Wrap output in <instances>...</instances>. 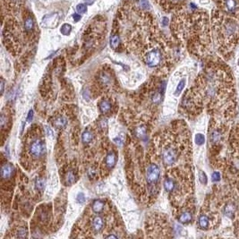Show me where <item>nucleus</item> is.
Segmentation results:
<instances>
[{"label": "nucleus", "instance_id": "obj_37", "mask_svg": "<svg viewBox=\"0 0 239 239\" xmlns=\"http://www.w3.org/2000/svg\"><path fill=\"white\" fill-rule=\"evenodd\" d=\"M73 18H74L75 22H79V20L81 19V15L79 14H73Z\"/></svg>", "mask_w": 239, "mask_h": 239}, {"label": "nucleus", "instance_id": "obj_7", "mask_svg": "<svg viewBox=\"0 0 239 239\" xmlns=\"http://www.w3.org/2000/svg\"><path fill=\"white\" fill-rule=\"evenodd\" d=\"M236 210V204L234 203H227L225 204V206L223 208V213H224V215L227 216L228 218H233Z\"/></svg>", "mask_w": 239, "mask_h": 239}, {"label": "nucleus", "instance_id": "obj_41", "mask_svg": "<svg viewBox=\"0 0 239 239\" xmlns=\"http://www.w3.org/2000/svg\"><path fill=\"white\" fill-rule=\"evenodd\" d=\"M46 130H47V134H48V136H52L53 137V132H52V130L51 129H49L48 127H46Z\"/></svg>", "mask_w": 239, "mask_h": 239}, {"label": "nucleus", "instance_id": "obj_23", "mask_svg": "<svg viewBox=\"0 0 239 239\" xmlns=\"http://www.w3.org/2000/svg\"><path fill=\"white\" fill-rule=\"evenodd\" d=\"M65 181H66L67 185H71V184H73V183L75 182V175L74 174L73 171H69V172L66 174Z\"/></svg>", "mask_w": 239, "mask_h": 239}, {"label": "nucleus", "instance_id": "obj_10", "mask_svg": "<svg viewBox=\"0 0 239 239\" xmlns=\"http://www.w3.org/2000/svg\"><path fill=\"white\" fill-rule=\"evenodd\" d=\"M104 227V221L102 218L100 217H95L92 220V227L95 232H99Z\"/></svg>", "mask_w": 239, "mask_h": 239}, {"label": "nucleus", "instance_id": "obj_2", "mask_svg": "<svg viewBox=\"0 0 239 239\" xmlns=\"http://www.w3.org/2000/svg\"><path fill=\"white\" fill-rule=\"evenodd\" d=\"M162 55L158 48H153L152 50L148 51L144 56V61L149 66L154 67L161 62Z\"/></svg>", "mask_w": 239, "mask_h": 239}, {"label": "nucleus", "instance_id": "obj_9", "mask_svg": "<svg viewBox=\"0 0 239 239\" xmlns=\"http://www.w3.org/2000/svg\"><path fill=\"white\" fill-rule=\"evenodd\" d=\"M14 172V167L11 164H6L1 169V175L3 178H9Z\"/></svg>", "mask_w": 239, "mask_h": 239}, {"label": "nucleus", "instance_id": "obj_29", "mask_svg": "<svg viewBox=\"0 0 239 239\" xmlns=\"http://www.w3.org/2000/svg\"><path fill=\"white\" fill-rule=\"evenodd\" d=\"M45 186H46V183H45V180L42 179V178H40L38 180L36 181V187L39 189V190H43L45 188Z\"/></svg>", "mask_w": 239, "mask_h": 239}, {"label": "nucleus", "instance_id": "obj_36", "mask_svg": "<svg viewBox=\"0 0 239 239\" xmlns=\"http://www.w3.org/2000/svg\"><path fill=\"white\" fill-rule=\"evenodd\" d=\"M33 115H34V113H33V110L32 109H31L29 111V113H28V115H27V122H31V120H32V118H33Z\"/></svg>", "mask_w": 239, "mask_h": 239}, {"label": "nucleus", "instance_id": "obj_3", "mask_svg": "<svg viewBox=\"0 0 239 239\" xmlns=\"http://www.w3.org/2000/svg\"><path fill=\"white\" fill-rule=\"evenodd\" d=\"M238 30V25L235 21L228 20L226 23H224L223 29H222V35L226 39H231L237 33Z\"/></svg>", "mask_w": 239, "mask_h": 239}, {"label": "nucleus", "instance_id": "obj_31", "mask_svg": "<svg viewBox=\"0 0 239 239\" xmlns=\"http://www.w3.org/2000/svg\"><path fill=\"white\" fill-rule=\"evenodd\" d=\"M211 178H212L213 182H219V181H220L221 176H220V174L219 172H214L211 175Z\"/></svg>", "mask_w": 239, "mask_h": 239}, {"label": "nucleus", "instance_id": "obj_22", "mask_svg": "<svg viewBox=\"0 0 239 239\" xmlns=\"http://www.w3.org/2000/svg\"><path fill=\"white\" fill-rule=\"evenodd\" d=\"M82 142H83L84 143H89V142H91L92 140V134L91 132H89V131H85V132L82 134Z\"/></svg>", "mask_w": 239, "mask_h": 239}, {"label": "nucleus", "instance_id": "obj_38", "mask_svg": "<svg viewBox=\"0 0 239 239\" xmlns=\"http://www.w3.org/2000/svg\"><path fill=\"white\" fill-rule=\"evenodd\" d=\"M114 142H115V143H117L118 146L122 145V140H121L120 138H115V139H114Z\"/></svg>", "mask_w": 239, "mask_h": 239}, {"label": "nucleus", "instance_id": "obj_44", "mask_svg": "<svg viewBox=\"0 0 239 239\" xmlns=\"http://www.w3.org/2000/svg\"><path fill=\"white\" fill-rule=\"evenodd\" d=\"M237 64H238V65H239V59H238V62H237Z\"/></svg>", "mask_w": 239, "mask_h": 239}, {"label": "nucleus", "instance_id": "obj_1", "mask_svg": "<svg viewBox=\"0 0 239 239\" xmlns=\"http://www.w3.org/2000/svg\"><path fill=\"white\" fill-rule=\"evenodd\" d=\"M178 157L179 152L175 146H167L162 151V160L167 166H171L175 163Z\"/></svg>", "mask_w": 239, "mask_h": 239}, {"label": "nucleus", "instance_id": "obj_11", "mask_svg": "<svg viewBox=\"0 0 239 239\" xmlns=\"http://www.w3.org/2000/svg\"><path fill=\"white\" fill-rule=\"evenodd\" d=\"M224 7L228 13H233L237 7L236 0H224Z\"/></svg>", "mask_w": 239, "mask_h": 239}, {"label": "nucleus", "instance_id": "obj_20", "mask_svg": "<svg viewBox=\"0 0 239 239\" xmlns=\"http://www.w3.org/2000/svg\"><path fill=\"white\" fill-rule=\"evenodd\" d=\"M120 43V38L117 34H113L110 37V46L112 48H117Z\"/></svg>", "mask_w": 239, "mask_h": 239}, {"label": "nucleus", "instance_id": "obj_8", "mask_svg": "<svg viewBox=\"0 0 239 239\" xmlns=\"http://www.w3.org/2000/svg\"><path fill=\"white\" fill-rule=\"evenodd\" d=\"M222 137H223V134H222V131L220 129H214V130H212V132L210 133V142H211L212 143H214V144L219 143V142L222 140Z\"/></svg>", "mask_w": 239, "mask_h": 239}, {"label": "nucleus", "instance_id": "obj_26", "mask_svg": "<svg viewBox=\"0 0 239 239\" xmlns=\"http://www.w3.org/2000/svg\"><path fill=\"white\" fill-rule=\"evenodd\" d=\"M76 11L79 14H83L87 11V6H85L84 4H79L76 7Z\"/></svg>", "mask_w": 239, "mask_h": 239}, {"label": "nucleus", "instance_id": "obj_24", "mask_svg": "<svg viewBox=\"0 0 239 239\" xmlns=\"http://www.w3.org/2000/svg\"><path fill=\"white\" fill-rule=\"evenodd\" d=\"M61 33L63 34V35H69L71 32V31H72V26H71L70 24H64L62 27H61Z\"/></svg>", "mask_w": 239, "mask_h": 239}, {"label": "nucleus", "instance_id": "obj_15", "mask_svg": "<svg viewBox=\"0 0 239 239\" xmlns=\"http://www.w3.org/2000/svg\"><path fill=\"white\" fill-rule=\"evenodd\" d=\"M106 165L109 168V169H112L115 165H116V162H117V158H116V155L115 153L113 152H110L107 155L106 157Z\"/></svg>", "mask_w": 239, "mask_h": 239}, {"label": "nucleus", "instance_id": "obj_17", "mask_svg": "<svg viewBox=\"0 0 239 239\" xmlns=\"http://www.w3.org/2000/svg\"><path fill=\"white\" fill-rule=\"evenodd\" d=\"M67 124V120L66 118L64 117H57L54 121H53V125L57 127V128H63Z\"/></svg>", "mask_w": 239, "mask_h": 239}, {"label": "nucleus", "instance_id": "obj_5", "mask_svg": "<svg viewBox=\"0 0 239 239\" xmlns=\"http://www.w3.org/2000/svg\"><path fill=\"white\" fill-rule=\"evenodd\" d=\"M44 152V145L41 140H36L32 142L30 145V153L34 158H39Z\"/></svg>", "mask_w": 239, "mask_h": 239}, {"label": "nucleus", "instance_id": "obj_40", "mask_svg": "<svg viewBox=\"0 0 239 239\" xmlns=\"http://www.w3.org/2000/svg\"><path fill=\"white\" fill-rule=\"evenodd\" d=\"M5 88V82L4 81H1V94L4 93V89Z\"/></svg>", "mask_w": 239, "mask_h": 239}, {"label": "nucleus", "instance_id": "obj_13", "mask_svg": "<svg viewBox=\"0 0 239 239\" xmlns=\"http://www.w3.org/2000/svg\"><path fill=\"white\" fill-rule=\"evenodd\" d=\"M199 227L202 229H208L210 227V220L206 215H201L198 219Z\"/></svg>", "mask_w": 239, "mask_h": 239}, {"label": "nucleus", "instance_id": "obj_19", "mask_svg": "<svg viewBox=\"0 0 239 239\" xmlns=\"http://www.w3.org/2000/svg\"><path fill=\"white\" fill-rule=\"evenodd\" d=\"M104 205L105 204H104L103 202H101L99 200H96L92 203V210H93L94 212H96V213H99V212H100L101 210H103Z\"/></svg>", "mask_w": 239, "mask_h": 239}, {"label": "nucleus", "instance_id": "obj_35", "mask_svg": "<svg viewBox=\"0 0 239 239\" xmlns=\"http://www.w3.org/2000/svg\"><path fill=\"white\" fill-rule=\"evenodd\" d=\"M109 79H110L109 76L107 75H102V76H101V81L105 84H108L109 82Z\"/></svg>", "mask_w": 239, "mask_h": 239}, {"label": "nucleus", "instance_id": "obj_27", "mask_svg": "<svg viewBox=\"0 0 239 239\" xmlns=\"http://www.w3.org/2000/svg\"><path fill=\"white\" fill-rule=\"evenodd\" d=\"M205 142V138H204V135L201 134H198L195 135V143L198 144V145H203Z\"/></svg>", "mask_w": 239, "mask_h": 239}, {"label": "nucleus", "instance_id": "obj_14", "mask_svg": "<svg viewBox=\"0 0 239 239\" xmlns=\"http://www.w3.org/2000/svg\"><path fill=\"white\" fill-rule=\"evenodd\" d=\"M175 186H176V183L171 177H168L164 182V187L167 192H173L175 189Z\"/></svg>", "mask_w": 239, "mask_h": 239}, {"label": "nucleus", "instance_id": "obj_4", "mask_svg": "<svg viewBox=\"0 0 239 239\" xmlns=\"http://www.w3.org/2000/svg\"><path fill=\"white\" fill-rule=\"evenodd\" d=\"M159 168L156 164H151L146 171V179L149 184H154L156 183L159 178Z\"/></svg>", "mask_w": 239, "mask_h": 239}, {"label": "nucleus", "instance_id": "obj_6", "mask_svg": "<svg viewBox=\"0 0 239 239\" xmlns=\"http://www.w3.org/2000/svg\"><path fill=\"white\" fill-rule=\"evenodd\" d=\"M58 14L55 13L52 14H47L42 19V25L45 27H55L58 24Z\"/></svg>", "mask_w": 239, "mask_h": 239}, {"label": "nucleus", "instance_id": "obj_39", "mask_svg": "<svg viewBox=\"0 0 239 239\" xmlns=\"http://www.w3.org/2000/svg\"><path fill=\"white\" fill-rule=\"evenodd\" d=\"M168 24H169V19L167 17H164L163 19H162V24L165 25V26H167Z\"/></svg>", "mask_w": 239, "mask_h": 239}, {"label": "nucleus", "instance_id": "obj_33", "mask_svg": "<svg viewBox=\"0 0 239 239\" xmlns=\"http://www.w3.org/2000/svg\"><path fill=\"white\" fill-rule=\"evenodd\" d=\"M77 202H79V203H84L85 202V196L82 192H80L77 195Z\"/></svg>", "mask_w": 239, "mask_h": 239}, {"label": "nucleus", "instance_id": "obj_42", "mask_svg": "<svg viewBox=\"0 0 239 239\" xmlns=\"http://www.w3.org/2000/svg\"><path fill=\"white\" fill-rule=\"evenodd\" d=\"M85 3H86L87 5H92V4L93 3V0H85Z\"/></svg>", "mask_w": 239, "mask_h": 239}, {"label": "nucleus", "instance_id": "obj_32", "mask_svg": "<svg viewBox=\"0 0 239 239\" xmlns=\"http://www.w3.org/2000/svg\"><path fill=\"white\" fill-rule=\"evenodd\" d=\"M199 178H200V181H201L202 183H203V184H206V183H207V176H206V175H205V173L203 172V171H201V172H200Z\"/></svg>", "mask_w": 239, "mask_h": 239}, {"label": "nucleus", "instance_id": "obj_25", "mask_svg": "<svg viewBox=\"0 0 239 239\" xmlns=\"http://www.w3.org/2000/svg\"><path fill=\"white\" fill-rule=\"evenodd\" d=\"M185 85H186V80L185 79H183V80H181L179 83H178V85H177V87H176V90H175V95H179L181 93V92L183 91V89L185 87Z\"/></svg>", "mask_w": 239, "mask_h": 239}, {"label": "nucleus", "instance_id": "obj_18", "mask_svg": "<svg viewBox=\"0 0 239 239\" xmlns=\"http://www.w3.org/2000/svg\"><path fill=\"white\" fill-rule=\"evenodd\" d=\"M111 103L108 100H102L99 104V109L102 113H108L111 109Z\"/></svg>", "mask_w": 239, "mask_h": 239}, {"label": "nucleus", "instance_id": "obj_43", "mask_svg": "<svg viewBox=\"0 0 239 239\" xmlns=\"http://www.w3.org/2000/svg\"><path fill=\"white\" fill-rule=\"evenodd\" d=\"M108 238H117V236H115V235H112V236H107Z\"/></svg>", "mask_w": 239, "mask_h": 239}, {"label": "nucleus", "instance_id": "obj_34", "mask_svg": "<svg viewBox=\"0 0 239 239\" xmlns=\"http://www.w3.org/2000/svg\"><path fill=\"white\" fill-rule=\"evenodd\" d=\"M26 236H27V232H26L25 229L22 228V229H20V230L18 231L17 237H26Z\"/></svg>", "mask_w": 239, "mask_h": 239}, {"label": "nucleus", "instance_id": "obj_28", "mask_svg": "<svg viewBox=\"0 0 239 239\" xmlns=\"http://www.w3.org/2000/svg\"><path fill=\"white\" fill-rule=\"evenodd\" d=\"M138 6L141 7L142 9H148L150 7V4H149V1L148 0H139L138 2Z\"/></svg>", "mask_w": 239, "mask_h": 239}, {"label": "nucleus", "instance_id": "obj_21", "mask_svg": "<svg viewBox=\"0 0 239 239\" xmlns=\"http://www.w3.org/2000/svg\"><path fill=\"white\" fill-rule=\"evenodd\" d=\"M136 136L140 139H146V128L145 126L142 125V126H139L138 128L136 129Z\"/></svg>", "mask_w": 239, "mask_h": 239}, {"label": "nucleus", "instance_id": "obj_12", "mask_svg": "<svg viewBox=\"0 0 239 239\" xmlns=\"http://www.w3.org/2000/svg\"><path fill=\"white\" fill-rule=\"evenodd\" d=\"M192 219V213L189 211V210H186V211H184L181 213V215L179 216L178 218V220L182 224H188L189 222H191Z\"/></svg>", "mask_w": 239, "mask_h": 239}, {"label": "nucleus", "instance_id": "obj_30", "mask_svg": "<svg viewBox=\"0 0 239 239\" xmlns=\"http://www.w3.org/2000/svg\"><path fill=\"white\" fill-rule=\"evenodd\" d=\"M160 100H161V94L159 93V92H156V93L153 95V97H152V101L154 103H158Z\"/></svg>", "mask_w": 239, "mask_h": 239}, {"label": "nucleus", "instance_id": "obj_16", "mask_svg": "<svg viewBox=\"0 0 239 239\" xmlns=\"http://www.w3.org/2000/svg\"><path fill=\"white\" fill-rule=\"evenodd\" d=\"M184 0H161V4L164 6V8H173L175 6H177L181 4Z\"/></svg>", "mask_w": 239, "mask_h": 239}]
</instances>
